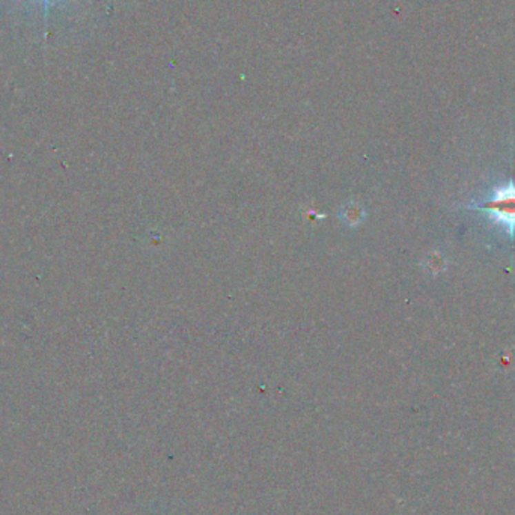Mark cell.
<instances>
[{
  "instance_id": "obj_1",
  "label": "cell",
  "mask_w": 515,
  "mask_h": 515,
  "mask_svg": "<svg viewBox=\"0 0 515 515\" xmlns=\"http://www.w3.org/2000/svg\"><path fill=\"white\" fill-rule=\"evenodd\" d=\"M467 210L487 212V214L494 219L497 223H501L511 239L515 235V183L511 181L497 187L487 199L481 202H472L465 205Z\"/></svg>"
},
{
  "instance_id": "obj_2",
  "label": "cell",
  "mask_w": 515,
  "mask_h": 515,
  "mask_svg": "<svg viewBox=\"0 0 515 515\" xmlns=\"http://www.w3.org/2000/svg\"><path fill=\"white\" fill-rule=\"evenodd\" d=\"M43 2V12H44V34L47 37V24H48V11H50L52 0H41Z\"/></svg>"
}]
</instances>
